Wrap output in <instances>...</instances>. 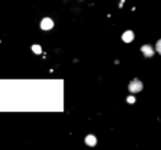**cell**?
Listing matches in <instances>:
<instances>
[{
  "label": "cell",
  "instance_id": "obj_1",
  "mask_svg": "<svg viewBox=\"0 0 161 150\" xmlns=\"http://www.w3.org/2000/svg\"><path fill=\"white\" fill-rule=\"evenodd\" d=\"M142 87H144V85H142V82H140L139 80L135 79L129 83L128 90L133 93H137V92H140V91L142 90Z\"/></svg>",
  "mask_w": 161,
  "mask_h": 150
},
{
  "label": "cell",
  "instance_id": "obj_2",
  "mask_svg": "<svg viewBox=\"0 0 161 150\" xmlns=\"http://www.w3.org/2000/svg\"><path fill=\"white\" fill-rule=\"evenodd\" d=\"M53 26H54V22H53L51 19H49V18H45V19L42 20V22H41L42 30L48 31V30H51Z\"/></svg>",
  "mask_w": 161,
  "mask_h": 150
},
{
  "label": "cell",
  "instance_id": "obj_3",
  "mask_svg": "<svg viewBox=\"0 0 161 150\" xmlns=\"http://www.w3.org/2000/svg\"><path fill=\"white\" fill-rule=\"evenodd\" d=\"M142 52L144 53L145 57H152L155 51H153L152 46H150V45H144L142 47Z\"/></svg>",
  "mask_w": 161,
  "mask_h": 150
},
{
  "label": "cell",
  "instance_id": "obj_4",
  "mask_svg": "<svg viewBox=\"0 0 161 150\" xmlns=\"http://www.w3.org/2000/svg\"><path fill=\"white\" fill-rule=\"evenodd\" d=\"M122 38H123V41L125 43H131L134 40V33L131 32V31H126L123 34V36H122Z\"/></svg>",
  "mask_w": 161,
  "mask_h": 150
},
{
  "label": "cell",
  "instance_id": "obj_5",
  "mask_svg": "<svg viewBox=\"0 0 161 150\" xmlns=\"http://www.w3.org/2000/svg\"><path fill=\"white\" fill-rule=\"evenodd\" d=\"M86 144H87L88 146H96V138L93 135H88L87 137H86Z\"/></svg>",
  "mask_w": 161,
  "mask_h": 150
},
{
  "label": "cell",
  "instance_id": "obj_6",
  "mask_svg": "<svg viewBox=\"0 0 161 150\" xmlns=\"http://www.w3.org/2000/svg\"><path fill=\"white\" fill-rule=\"evenodd\" d=\"M32 51L35 53V54H41V53H42V48H41V46H40V45H33Z\"/></svg>",
  "mask_w": 161,
  "mask_h": 150
},
{
  "label": "cell",
  "instance_id": "obj_7",
  "mask_svg": "<svg viewBox=\"0 0 161 150\" xmlns=\"http://www.w3.org/2000/svg\"><path fill=\"white\" fill-rule=\"evenodd\" d=\"M156 49H157V52H158L159 54L161 55V40H159V41L157 42V44H156Z\"/></svg>",
  "mask_w": 161,
  "mask_h": 150
},
{
  "label": "cell",
  "instance_id": "obj_8",
  "mask_svg": "<svg viewBox=\"0 0 161 150\" xmlns=\"http://www.w3.org/2000/svg\"><path fill=\"white\" fill-rule=\"evenodd\" d=\"M127 102L128 103H135V98L134 96H128L127 98Z\"/></svg>",
  "mask_w": 161,
  "mask_h": 150
}]
</instances>
